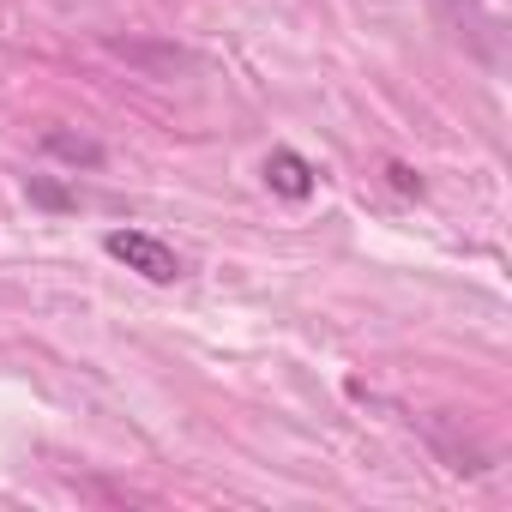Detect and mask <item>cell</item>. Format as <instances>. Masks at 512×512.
I'll list each match as a JSON object with an SVG mask.
<instances>
[{"mask_svg":"<svg viewBox=\"0 0 512 512\" xmlns=\"http://www.w3.org/2000/svg\"><path fill=\"white\" fill-rule=\"evenodd\" d=\"M386 175H392V187H398V193H422V181H416V175H410V169H404V163H392V169H386Z\"/></svg>","mask_w":512,"mask_h":512,"instance_id":"277c9868","label":"cell"},{"mask_svg":"<svg viewBox=\"0 0 512 512\" xmlns=\"http://www.w3.org/2000/svg\"><path fill=\"white\" fill-rule=\"evenodd\" d=\"M49 151L55 157H73V163H103V151L91 139H67V133H49Z\"/></svg>","mask_w":512,"mask_h":512,"instance_id":"3957f363","label":"cell"},{"mask_svg":"<svg viewBox=\"0 0 512 512\" xmlns=\"http://www.w3.org/2000/svg\"><path fill=\"white\" fill-rule=\"evenodd\" d=\"M103 253H109V260H121L127 272H139L145 284H175L181 278V253L169 241L145 235V229H109L103 235Z\"/></svg>","mask_w":512,"mask_h":512,"instance_id":"6da1fadb","label":"cell"},{"mask_svg":"<svg viewBox=\"0 0 512 512\" xmlns=\"http://www.w3.org/2000/svg\"><path fill=\"white\" fill-rule=\"evenodd\" d=\"M266 181H272V193H284V199H308V193H314V163L296 157V151H272V157H266Z\"/></svg>","mask_w":512,"mask_h":512,"instance_id":"7a4b0ae2","label":"cell"}]
</instances>
